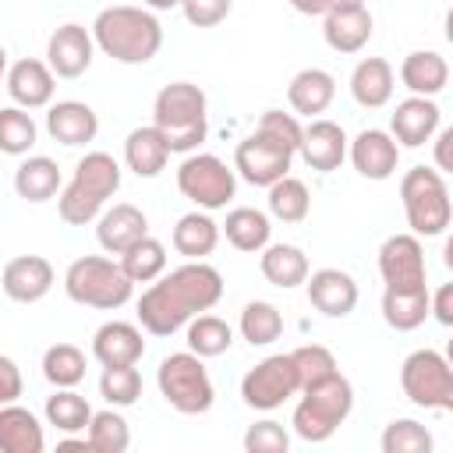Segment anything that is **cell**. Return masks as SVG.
<instances>
[{
	"mask_svg": "<svg viewBox=\"0 0 453 453\" xmlns=\"http://www.w3.org/2000/svg\"><path fill=\"white\" fill-rule=\"evenodd\" d=\"M382 453H432V432L414 418H396L379 439Z\"/></svg>",
	"mask_w": 453,
	"mask_h": 453,
	"instance_id": "cell-44",
	"label": "cell"
},
{
	"mask_svg": "<svg viewBox=\"0 0 453 453\" xmlns=\"http://www.w3.org/2000/svg\"><path fill=\"white\" fill-rule=\"evenodd\" d=\"M294 156H297V152H294L283 138H276L273 131L255 127V131H251L248 138H241L237 149H234V173H237L241 180L255 184V188H269L273 180H280V177L290 173Z\"/></svg>",
	"mask_w": 453,
	"mask_h": 453,
	"instance_id": "cell-11",
	"label": "cell"
},
{
	"mask_svg": "<svg viewBox=\"0 0 453 453\" xmlns=\"http://www.w3.org/2000/svg\"><path fill=\"white\" fill-rule=\"evenodd\" d=\"M42 414H46V425H53L57 432L78 435V432L88 428L92 407H88V400L81 393H74V386H67V389H53V396H46Z\"/></svg>",
	"mask_w": 453,
	"mask_h": 453,
	"instance_id": "cell-36",
	"label": "cell"
},
{
	"mask_svg": "<svg viewBox=\"0 0 453 453\" xmlns=\"http://www.w3.org/2000/svg\"><path fill=\"white\" fill-rule=\"evenodd\" d=\"M269 216L280 219V223H304L308 212H311V195H308V184L297 180V177H280L269 184Z\"/></svg>",
	"mask_w": 453,
	"mask_h": 453,
	"instance_id": "cell-35",
	"label": "cell"
},
{
	"mask_svg": "<svg viewBox=\"0 0 453 453\" xmlns=\"http://www.w3.org/2000/svg\"><path fill=\"white\" fill-rule=\"evenodd\" d=\"M42 379L53 389H67L78 386L85 379V354L74 343H53L42 354Z\"/></svg>",
	"mask_w": 453,
	"mask_h": 453,
	"instance_id": "cell-41",
	"label": "cell"
},
{
	"mask_svg": "<svg viewBox=\"0 0 453 453\" xmlns=\"http://www.w3.org/2000/svg\"><path fill=\"white\" fill-rule=\"evenodd\" d=\"M53 265L42 255H18L0 273V290L18 304H35L53 290Z\"/></svg>",
	"mask_w": 453,
	"mask_h": 453,
	"instance_id": "cell-18",
	"label": "cell"
},
{
	"mask_svg": "<svg viewBox=\"0 0 453 453\" xmlns=\"http://www.w3.org/2000/svg\"><path fill=\"white\" fill-rule=\"evenodd\" d=\"M400 81L411 88V96H428V99H435V96L446 88V81H449V64H446V57L435 53V50H414V53H407L403 64H400Z\"/></svg>",
	"mask_w": 453,
	"mask_h": 453,
	"instance_id": "cell-28",
	"label": "cell"
},
{
	"mask_svg": "<svg viewBox=\"0 0 453 453\" xmlns=\"http://www.w3.org/2000/svg\"><path fill=\"white\" fill-rule=\"evenodd\" d=\"M120 191V163L110 152H85L74 163V177L57 195V212L67 226L92 223L106 202Z\"/></svg>",
	"mask_w": 453,
	"mask_h": 453,
	"instance_id": "cell-4",
	"label": "cell"
},
{
	"mask_svg": "<svg viewBox=\"0 0 453 453\" xmlns=\"http://www.w3.org/2000/svg\"><path fill=\"white\" fill-rule=\"evenodd\" d=\"M180 11L188 18V25L212 28V25L226 21V14L234 11V0H180Z\"/></svg>",
	"mask_w": 453,
	"mask_h": 453,
	"instance_id": "cell-47",
	"label": "cell"
},
{
	"mask_svg": "<svg viewBox=\"0 0 453 453\" xmlns=\"http://www.w3.org/2000/svg\"><path fill=\"white\" fill-rule=\"evenodd\" d=\"M120 269H124V276L131 283H152L156 276L166 273V248H163V241L145 234L127 251H120Z\"/></svg>",
	"mask_w": 453,
	"mask_h": 453,
	"instance_id": "cell-38",
	"label": "cell"
},
{
	"mask_svg": "<svg viewBox=\"0 0 453 453\" xmlns=\"http://www.w3.org/2000/svg\"><path fill=\"white\" fill-rule=\"evenodd\" d=\"M400 202H403L411 234H418V237L446 234V226L453 219V202H449L446 177L435 166H411L400 177Z\"/></svg>",
	"mask_w": 453,
	"mask_h": 453,
	"instance_id": "cell-6",
	"label": "cell"
},
{
	"mask_svg": "<svg viewBox=\"0 0 453 453\" xmlns=\"http://www.w3.org/2000/svg\"><path fill=\"white\" fill-rule=\"evenodd\" d=\"M92 57H96V42L85 25L67 21V25L53 28V35L46 42V64L57 78H81L92 67Z\"/></svg>",
	"mask_w": 453,
	"mask_h": 453,
	"instance_id": "cell-14",
	"label": "cell"
},
{
	"mask_svg": "<svg viewBox=\"0 0 453 453\" xmlns=\"http://www.w3.org/2000/svg\"><path fill=\"white\" fill-rule=\"evenodd\" d=\"M64 290L74 304L99 308V311H117L131 301L134 283L124 276L120 262L103 258V255H81L67 265L64 273Z\"/></svg>",
	"mask_w": 453,
	"mask_h": 453,
	"instance_id": "cell-7",
	"label": "cell"
},
{
	"mask_svg": "<svg viewBox=\"0 0 453 453\" xmlns=\"http://www.w3.org/2000/svg\"><path fill=\"white\" fill-rule=\"evenodd\" d=\"M258 255V269L273 287L294 290L308 280V255L297 244H265Z\"/></svg>",
	"mask_w": 453,
	"mask_h": 453,
	"instance_id": "cell-31",
	"label": "cell"
},
{
	"mask_svg": "<svg viewBox=\"0 0 453 453\" xmlns=\"http://www.w3.org/2000/svg\"><path fill=\"white\" fill-rule=\"evenodd\" d=\"M46 131L60 145H88L99 134V117L81 99H60V103H50Z\"/></svg>",
	"mask_w": 453,
	"mask_h": 453,
	"instance_id": "cell-23",
	"label": "cell"
},
{
	"mask_svg": "<svg viewBox=\"0 0 453 453\" xmlns=\"http://www.w3.org/2000/svg\"><path fill=\"white\" fill-rule=\"evenodd\" d=\"M46 449V432L39 425V418L14 403L0 407V453H42Z\"/></svg>",
	"mask_w": 453,
	"mask_h": 453,
	"instance_id": "cell-27",
	"label": "cell"
},
{
	"mask_svg": "<svg viewBox=\"0 0 453 453\" xmlns=\"http://www.w3.org/2000/svg\"><path fill=\"white\" fill-rule=\"evenodd\" d=\"M156 386L163 393V400L177 411V414H205L216 400L209 368L202 365L198 354L191 350H177L166 354L156 368Z\"/></svg>",
	"mask_w": 453,
	"mask_h": 453,
	"instance_id": "cell-8",
	"label": "cell"
},
{
	"mask_svg": "<svg viewBox=\"0 0 453 453\" xmlns=\"http://www.w3.org/2000/svg\"><path fill=\"white\" fill-rule=\"evenodd\" d=\"M354 4H365V0H290V7L294 11H301V14H329V11H336V7H354Z\"/></svg>",
	"mask_w": 453,
	"mask_h": 453,
	"instance_id": "cell-51",
	"label": "cell"
},
{
	"mask_svg": "<svg viewBox=\"0 0 453 453\" xmlns=\"http://www.w3.org/2000/svg\"><path fill=\"white\" fill-rule=\"evenodd\" d=\"M301 159L319 170V173H333L343 166L347 159V134L336 120H326V117H311L308 127H301V145H297Z\"/></svg>",
	"mask_w": 453,
	"mask_h": 453,
	"instance_id": "cell-19",
	"label": "cell"
},
{
	"mask_svg": "<svg viewBox=\"0 0 453 453\" xmlns=\"http://www.w3.org/2000/svg\"><path fill=\"white\" fill-rule=\"evenodd\" d=\"M439 120H442V110L435 106V99H428V96H407L389 113V134L403 149H421L439 131Z\"/></svg>",
	"mask_w": 453,
	"mask_h": 453,
	"instance_id": "cell-17",
	"label": "cell"
},
{
	"mask_svg": "<svg viewBox=\"0 0 453 453\" xmlns=\"http://www.w3.org/2000/svg\"><path fill=\"white\" fill-rule=\"evenodd\" d=\"M99 396L110 407H131V403H138V396H142V375H138V368L134 365L103 368V375H99Z\"/></svg>",
	"mask_w": 453,
	"mask_h": 453,
	"instance_id": "cell-43",
	"label": "cell"
},
{
	"mask_svg": "<svg viewBox=\"0 0 453 453\" xmlns=\"http://www.w3.org/2000/svg\"><path fill=\"white\" fill-rule=\"evenodd\" d=\"M241 336L251 343V347H269L283 336V315L273 301H248L241 308V322H237Z\"/></svg>",
	"mask_w": 453,
	"mask_h": 453,
	"instance_id": "cell-39",
	"label": "cell"
},
{
	"mask_svg": "<svg viewBox=\"0 0 453 453\" xmlns=\"http://www.w3.org/2000/svg\"><path fill=\"white\" fill-rule=\"evenodd\" d=\"M347 156H350L354 170L365 180H389L396 173V166H400V145L382 127L357 131V138L347 142Z\"/></svg>",
	"mask_w": 453,
	"mask_h": 453,
	"instance_id": "cell-16",
	"label": "cell"
},
{
	"mask_svg": "<svg viewBox=\"0 0 453 453\" xmlns=\"http://www.w3.org/2000/svg\"><path fill=\"white\" fill-rule=\"evenodd\" d=\"M25 389V379H21V368L14 365V357L0 354V407L4 403H14Z\"/></svg>",
	"mask_w": 453,
	"mask_h": 453,
	"instance_id": "cell-49",
	"label": "cell"
},
{
	"mask_svg": "<svg viewBox=\"0 0 453 453\" xmlns=\"http://www.w3.org/2000/svg\"><path fill=\"white\" fill-rule=\"evenodd\" d=\"M258 127H262V131H273L276 138H283V142L297 152V145H301V124H297V117H294V113L265 110V113H262V120H258Z\"/></svg>",
	"mask_w": 453,
	"mask_h": 453,
	"instance_id": "cell-48",
	"label": "cell"
},
{
	"mask_svg": "<svg viewBox=\"0 0 453 453\" xmlns=\"http://www.w3.org/2000/svg\"><path fill=\"white\" fill-rule=\"evenodd\" d=\"M432 138H435V170H439V173H442V170H453V163H449V142H453V127H442V131H435Z\"/></svg>",
	"mask_w": 453,
	"mask_h": 453,
	"instance_id": "cell-52",
	"label": "cell"
},
{
	"mask_svg": "<svg viewBox=\"0 0 453 453\" xmlns=\"http://www.w3.org/2000/svg\"><path fill=\"white\" fill-rule=\"evenodd\" d=\"M290 361H294V368H297L301 389L311 386V382H319V379H326V375H333V372H340L333 350L322 347V343H304V347L290 350Z\"/></svg>",
	"mask_w": 453,
	"mask_h": 453,
	"instance_id": "cell-45",
	"label": "cell"
},
{
	"mask_svg": "<svg viewBox=\"0 0 453 453\" xmlns=\"http://www.w3.org/2000/svg\"><path fill=\"white\" fill-rule=\"evenodd\" d=\"M60 180H64L60 177V166L50 156H28L14 170V191H18V198L35 202V205L39 202H50L60 191Z\"/></svg>",
	"mask_w": 453,
	"mask_h": 453,
	"instance_id": "cell-32",
	"label": "cell"
},
{
	"mask_svg": "<svg viewBox=\"0 0 453 453\" xmlns=\"http://www.w3.org/2000/svg\"><path fill=\"white\" fill-rule=\"evenodd\" d=\"M149 234V219H145V212L138 209V205H131V202H117V205H110V209H103L99 216H96V241H99V248L103 251H110V255H120V251H127L134 241H142Z\"/></svg>",
	"mask_w": 453,
	"mask_h": 453,
	"instance_id": "cell-21",
	"label": "cell"
},
{
	"mask_svg": "<svg viewBox=\"0 0 453 453\" xmlns=\"http://www.w3.org/2000/svg\"><path fill=\"white\" fill-rule=\"evenodd\" d=\"M173 248L184 255V258H205L216 251L219 244V223L205 212V209H195V212H184L170 234Z\"/></svg>",
	"mask_w": 453,
	"mask_h": 453,
	"instance_id": "cell-33",
	"label": "cell"
},
{
	"mask_svg": "<svg viewBox=\"0 0 453 453\" xmlns=\"http://www.w3.org/2000/svg\"><path fill=\"white\" fill-rule=\"evenodd\" d=\"M35 138H39V127L28 110H21V106L0 110V152L4 156H28Z\"/></svg>",
	"mask_w": 453,
	"mask_h": 453,
	"instance_id": "cell-42",
	"label": "cell"
},
{
	"mask_svg": "<svg viewBox=\"0 0 453 453\" xmlns=\"http://www.w3.org/2000/svg\"><path fill=\"white\" fill-rule=\"evenodd\" d=\"M428 315H435L442 326H453V283H442L435 297H428Z\"/></svg>",
	"mask_w": 453,
	"mask_h": 453,
	"instance_id": "cell-50",
	"label": "cell"
},
{
	"mask_svg": "<svg viewBox=\"0 0 453 453\" xmlns=\"http://www.w3.org/2000/svg\"><path fill=\"white\" fill-rule=\"evenodd\" d=\"M336 99V78L322 67H304L290 78L287 85V103L294 113L301 117H319L329 110V103Z\"/></svg>",
	"mask_w": 453,
	"mask_h": 453,
	"instance_id": "cell-26",
	"label": "cell"
},
{
	"mask_svg": "<svg viewBox=\"0 0 453 453\" xmlns=\"http://www.w3.org/2000/svg\"><path fill=\"white\" fill-rule=\"evenodd\" d=\"M428 287H414V290H382V319L389 329L396 333H414L418 326H425L428 319Z\"/></svg>",
	"mask_w": 453,
	"mask_h": 453,
	"instance_id": "cell-34",
	"label": "cell"
},
{
	"mask_svg": "<svg viewBox=\"0 0 453 453\" xmlns=\"http://www.w3.org/2000/svg\"><path fill=\"white\" fill-rule=\"evenodd\" d=\"M230 343H234V329H230L219 315L202 311V315L188 319V350L198 354L202 361H205V357H219V354H226Z\"/></svg>",
	"mask_w": 453,
	"mask_h": 453,
	"instance_id": "cell-40",
	"label": "cell"
},
{
	"mask_svg": "<svg viewBox=\"0 0 453 453\" xmlns=\"http://www.w3.org/2000/svg\"><path fill=\"white\" fill-rule=\"evenodd\" d=\"M85 439L92 446V453H124L131 446V425L117 407L106 411H92Z\"/></svg>",
	"mask_w": 453,
	"mask_h": 453,
	"instance_id": "cell-37",
	"label": "cell"
},
{
	"mask_svg": "<svg viewBox=\"0 0 453 453\" xmlns=\"http://www.w3.org/2000/svg\"><path fill=\"white\" fill-rule=\"evenodd\" d=\"M294 393H301V382L290 354H269L255 368H248L241 379V400L251 411H276Z\"/></svg>",
	"mask_w": 453,
	"mask_h": 453,
	"instance_id": "cell-12",
	"label": "cell"
},
{
	"mask_svg": "<svg viewBox=\"0 0 453 453\" xmlns=\"http://www.w3.org/2000/svg\"><path fill=\"white\" fill-rule=\"evenodd\" d=\"M4 78H7V50L0 46V85H4Z\"/></svg>",
	"mask_w": 453,
	"mask_h": 453,
	"instance_id": "cell-55",
	"label": "cell"
},
{
	"mask_svg": "<svg viewBox=\"0 0 453 453\" xmlns=\"http://www.w3.org/2000/svg\"><path fill=\"white\" fill-rule=\"evenodd\" d=\"M304 287H308L311 308L322 311L326 319H347L357 308V283L343 269H315L308 273Z\"/></svg>",
	"mask_w": 453,
	"mask_h": 453,
	"instance_id": "cell-20",
	"label": "cell"
},
{
	"mask_svg": "<svg viewBox=\"0 0 453 453\" xmlns=\"http://www.w3.org/2000/svg\"><path fill=\"white\" fill-rule=\"evenodd\" d=\"M393 88H396V74H393V64L386 57H365L350 71V96L365 110L386 106L393 99Z\"/></svg>",
	"mask_w": 453,
	"mask_h": 453,
	"instance_id": "cell-25",
	"label": "cell"
},
{
	"mask_svg": "<svg viewBox=\"0 0 453 453\" xmlns=\"http://www.w3.org/2000/svg\"><path fill=\"white\" fill-rule=\"evenodd\" d=\"M223 297V276L216 265L202 258H188L184 265L152 280V287L138 297V322L152 336H173L188 319L216 308Z\"/></svg>",
	"mask_w": 453,
	"mask_h": 453,
	"instance_id": "cell-1",
	"label": "cell"
},
{
	"mask_svg": "<svg viewBox=\"0 0 453 453\" xmlns=\"http://www.w3.org/2000/svg\"><path fill=\"white\" fill-rule=\"evenodd\" d=\"M166 159H170V145H166V138L152 124L134 127L124 138V163H127L131 173H138V177H159L166 170Z\"/></svg>",
	"mask_w": 453,
	"mask_h": 453,
	"instance_id": "cell-29",
	"label": "cell"
},
{
	"mask_svg": "<svg viewBox=\"0 0 453 453\" xmlns=\"http://www.w3.org/2000/svg\"><path fill=\"white\" fill-rule=\"evenodd\" d=\"M57 449H85V453H92L88 439H60V442H57Z\"/></svg>",
	"mask_w": 453,
	"mask_h": 453,
	"instance_id": "cell-53",
	"label": "cell"
},
{
	"mask_svg": "<svg viewBox=\"0 0 453 453\" xmlns=\"http://www.w3.org/2000/svg\"><path fill=\"white\" fill-rule=\"evenodd\" d=\"M379 276L389 290H414L428 287L425 244L418 234H393L379 248Z\"/></svg>",
	"mask_w": 453,
	"mask_h": 453,
	"instance_id": "cell-13",
	"label": "cell"
},
{
	"mask_svg": "<svg viewBox=\"0 0 453 453\" xmlns=\"http://www.w3.org/2000/svg\"><path fill=\"white\" fill-rule=\"evenodd\" d=\"M244 449L248 453H287L290 449V435L280 421H255L248 432H244Z\"/></svg>",
	"mask_w": 453,
	"mask_h": 453,
	"instance_id": "cell-46",
	"label": "cell"
},
{
	"mask_svg": "<svg viewBox=\"0 0 453 453\" xmlns=\"http://www.w3.org/2000/svg\"><path fill=\"white\" fill-rule=\"evenodd\" d=\"M177 188L188 202L198 209H226V202L237 195V173L212 152H188L177 166Z\"/></svg>",
	"mask_w": 453,
	"mask_h": 453,
	"instance_id": "cell-10",
	"label": "cell"
},
{
	"mask_svg": "<svg viewBox=\"0 0 453 453\" xmlns=\"http://www.w3.org/2000/svg\"><path fill=\"white\" fill-rule=\"evenodd\" d=\"M149 11H173V7H180V0H142Z\"/></svg>",
	"mask_w": 453,
	"mask_h": 453,
	"instance_id": "cell-54",
	"label": "cell"
},
{
	"mask_svg": "<svg viewBox=\"0 0 453 453\" xmlns=\"http://www.w3.org/2000/svg\"><path fill=\"white\" fill-rule=\"evenodd\" d=\"M301 393L304 396L297 400L294 418H290L297 439H304V442H326V439H333L336 428L354 411V386H350V379L340 375V372H333V375L304 386Z\"/></svg>",
	"mask_w": 453,
	"mask_h": 453,
	"instance_id": "cell-5",
	"label": "cell"
},
{
	"mask_svg": "<svg viewBox=\"0 0 453 453\" xmlns=\"http://www.w3.org/2000/svg\"><path fill=\"white\" fill-rule=\"evenodd\" d=\"M322 35L329 42V50L336 53H361L375 32V21H372V11L365 4H354V7H336L329 14H322Z\"/></svg>",
	"mask_w": 453,
	"mask_h": 453,
	"instance_id": "cell-22",
	"label": "cell"
},
{
	"mask_svg": "<svg viewBox=\"0 0 453 453\" xmlns=\"http://www.w3.org/2000/svg\"><path fill=\"white\" fill-rule=\"evenodd\" d=\"M219 234H226V241L237 248V251H248V255H258L265 244H269V234H273V223L262 209H251V205H237L226 212V219L219 223Z\"/></svg>",
	"mask_w": 453,
	"mask_h": 453,
	"instance_id": "cell-30",
	"label": "cell"
},
{
	"mask_svg": "<svg viewBox=\"0 0 453 453\" xmlns=\"http://www.w3.org/2000/svg\"><path fill=\"white\" fill-rule=\"evenodd\" d=\"M88 32L92 42L117 64H149L163 46V25L149 7H103Z\"/></svg>",
	"mask_w": 453,
	"mask_h": 453,
	"instance_id": "cell-2",
	"label": "cell"
},
{
	"mask_svg": "<svg viewBox=\"0 0 453 453\" xmlns=\"http://www.w3.org/2000/svg\"><path fill=\"white\" fill-rule=\"evenodd\" d=\"M145 354V340H142V329L134 322H103L92 336V357L103 365V368H113V365H138Z\"/></svg>",
	"mask_w": 453,
	"mask_h": 453,
	"instance_id": "cell-24",
	"label": "cell"
},
{
	"mask_svg": "<svg viewBox=\"0 0 453 453\" xmlns=\"http://www.w3.org/2000/svg\"><path fill=\"white\" fill-rule=\"evenodd\" d=\"M400 389H403V396L414 407L453 411V368L432 347H421V350L403 357V365H400Z\"/></svg>",
	"mask_w": 453,
	"mask_h": 453,
	"instance_id": "cell-9",
	"label": "cell"
},
{
	"mask_svg": "<svg viewBox=\"0 0 453 453\" xmlns=\"http://www.w3.org/2000/svg\"><path fill=\"white\" fill-rule=\"evenodd\" d=\"M152 127L166 138L170 152H195L209 134V99L191 81H170L156 92Z\"/></svg>",
	"mask_w": 453,
	"mask_h": 453,
	"instance_id": "cell-3",
	"label": "cell"
},
{
	"mask_svg": "<svg viewBox=\"0 0 453 453\" xmlns=\"http://www.w3.org/2000/svg\"><path fill=\"white\" fill-rule=\"evenodd\" d=\"M4 88H7V96L14 99V106H21V110H42V106L53 103L57 74L50 71L46 60L21 57V60H14V64L7 67Z\"/></svg>",
	"mask_w": 453,
	"mask_h": 453,
	"instance_id": "cell-15",
	"label": "cell"
}]
</instances>
